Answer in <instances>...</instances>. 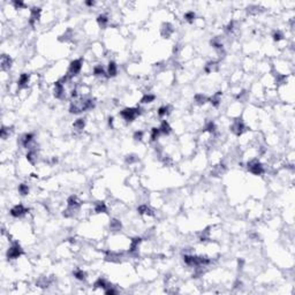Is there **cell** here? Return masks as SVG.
Here are the masks:
<instances>
[{
    "instance_id": "484cf974",
    "label": "cell",
    "mask_w": 295,
    "mask_h": 295,
    "mask_svg": "<svg viewBox=\"0 0 295 295\" xmlns=\"http://www.w3.org/2000/svg\"><path fill=\"white\" fill-rule=\"evenodd\" d=\"M159 135H160V129L159 128H152V130H151V140L156 141L159 137Z\"/></svg>"
},
{
    "instance_id": "9a60e30c",
    "label": "cell",
    "mask_w": 295,
    "mask_h": 295,
    "mask_svg": "<svg viewBox=\"0 0 295 295\" xmlns=\"http://www.w3.org/2000/svg\"><path fill=\"white\" fill-rule=\"evenodd\" d=\"M160 133H163V134H165V135H169V133H171V126L169 125V122L167 121H163L161 122V126H160Z\"/></svg>"
},
{
    "instance_id": "52a82bcc",
    "label": "cell",
    "mask_w": 295,
    "mask_h": 295,
    "mask_svg": "<svg viewBox=\"0 0 295 295\" xmlns=\"http://www.w3.org/2000/svg\"><path fill=\"white\" fill-rule=\"evenodd\" d=\"M29 80H30V76H29L28 74H25V73L21 74L20 77H19V81H17V85H19L20 88H24V86L28 85Z\"/></svg>"
},
{
    "instance_id": "3957f363",
    "label": "cell",
    "mask_w": 295,
    "mask_h": 295,
    "mask_svg": "<svg viewBox=\"0 0 295 295\" xmlns=\"http://www.w3.org/2000/svg\"><path fill=\"white\" fill-rule=\"evenodd\" d=\"M21 255H22V249L17 243H14L11 248L8 249V251H7V257H8L9 259L19 258Z\"/></svg>"
},
{
    "instance_id": "2e32d148",
    "label": "cell",
    "mask_w": 295,
    "mask_h": 295,
    "mask_svg": "<svg viewBox=\"0 0 295 295\" xmlns=\"http://www.w3.org/2000/svg\"><path fill=\"white\" fill-rule=\"evenodd\" d=\"M27 159H28L29 163L35 164L36 160H37V152H36L35 150H30V151L27 153Z\"/></svg>"
},
{
    "instance_id": "f1b7e54d",
    "label": "cell",
    "mask_w": 295,
    "mask_h": 295,
    "mask_svg": "<svg viewBox=\"0 0 295 295\" xmlns=\"http://www.w3.org/2000/svg\"><path fill=\"white\" fill-rule=\"evenodd\" d=\"M185 19L187 20L188 22H194L195 20V13L194 12H188L185 14Z\"/></svg>"
},
{
    "instance_id": "7402d4cb",
    "label": "cell",
    "mask_w": 295,
    "mask_h": 295,
    "mask_svg": "<svg viewBox=\"0 0 295 295\" xmlns=\"http://www.w3.org/2000/svg\"><path fill=\"white\" fill-rule=\"evenodd\" d=\"M19 193L21 194V195H28L29 194V187H28V185H25V183H21V185H19Z\"/></svg>"
},
{
    "instance_id": "ba28073f",
    "label": "cell",
    "mask_w": 295,
    "mask_h": 295,
    "mask_svg": "<svg viewBox=\"0 0 295 295\" xmlns=\"http://www.w3.org/2000/svg\"><path fill=\"white\" fill-rule=\"evenodd\" d=\"M11 66H12V59L8 57V55L4 54V55L1 57V68H2L4 70H6V69H9Z\"/></svg>"
},
{
    "instance_id": "d6986e66",
    "label": "cell",
    "mask_w": 295,
    "mask_h": 295,
    "mask_svg": "<svg viewBox=\"0 0 295 295\" xmlns=\"http://www.w3.org/2000/svg\"><path fill=\"white\" fill-rule=\"evenodd\" d=\"M95 286L96 287H98V288H104V289H106L107 287H111V286H108V285H107L105 279H102V278H99V279L96 281Z\"/></svg>"
},
{
    "instance_id": "83f0119b",
    "label": "cell",
    "mask_w": 295,
    "mask_h": 295,
    "mask_svg": "<svg viewBox=\"0 0 295 295\" xmlns=\"http://www.w3.org/2000/svg\"><path fill=\"white\" fill-rule=\"evenodd\" d=\"M172 31H173V29L171 28V25H169V24H165V25H164V28H163V35H164V36L169 37V33H171Z\"/></svg>"
},
{
    "instance_id": "cb8c5ba5",
    "label": "cell",
    "mask_w": 295,
    "mask_h": 295,
    "mask_svg": "<svg viewBox=\"0 0 295 295\" xmlns=\"http://www.w3.org/2000/svg\"><path fill=\"white\" fill-rule=\"evenodd\" d=\"M94 74H95L96 76H104L105 72H104V69H103L102 66H96L95 68H94Z\"/></svg>"
},
{
    "instance_id": "603a6c76",
    "label": "cell",
    "mask_w": 295,
    "mask_h": 295,
    "mask_svg": "<svg viewBox=\"0 0 295 295\" xmlns=\"http://www.w3.org/2000/svg\"><path fill=\"white\" fill-rule=\"evenodd\" d=\"M74 128L77 129V130H82L84 128V120L83 119H77L75 122H74Z\"/></svg>"
},
{
    "instance_id": "f546056e",
    "label": "cell",
    "mask_w": 295,
    "mask_h": 295,
    "mask_svg": "<svg viewBox=\"0 0 295 295\" xmlns=\"http://www.w3.org/2000/svg\"><path fill=\"white\" fill-rule=\"evenodd\" d=\"M195 99H196V102H197L198 104H204V103L208 100V98L203 95H196L195 96Z\"/></svg>"
},
{
    "instance_id": "4316f807",
    "label": "cell",
    "mask_w": 295,
    "mask_h": 295,
    "mask_svg": "<svg viewBox=\"0 0 295 295\" xmlns=\"http://www.w3.org/2000/svg\"><path fill=\"white\" fill-rule=\"evenodd\" d=\"M155 96L153 95H145L143 98H142V103H144V104H147V103H151V102H153L155 100Z\"/></svg>"
},
{
    "instance_id": "5b68a950",
    "label": "cell",
    "mask_w": 295,
    "mask_h": 295,
    "mask_svg": "<svg viewBox=\"0 0 295 295\" xmlns=\"http://www.w3.org/2000/svg\"><path fill=\"white\" fill-rule=\"evenodd\" d=\"M27 212H28V210L22 204H17L11 210V216L14 217V218H20L22 216H24Z\"/></svg>"
},
{
    "instance_id": "30bf717a",
    "label": "cell",
    "mask_w": 295,
    "mask_h": 295,
    "mask_svg": "<svg viewBox=\"0 0 295 295\" xmlns=\"http://www.w3.org/2000/svg\"><path fill=\"white\" fill-rule=\"evenodd\" d=\"M31 15H30V24H33L36 21H38V19H39V16H41V8H32L31 11Z\"/></svg>"
},
{
    "instance_id": "e575fe53",
    "label": "cell",
    "mask_w": 295,
    "mask_h": 295,
    "mask_svg": "<svg viewBox=\"0 0 295 295\" xmlns=\"http://www.w3.org/2000/svg\"><path fill=\"white\" fill-rule=\"evenodd\" d=\"M14 6H15L16 8H22V7H24L25 5H24V2H22V1H14Z\"/></svg>"
},
{
    "instance_id": "44dd1931",
    "label": "cell",
    "mask_w": 295,
    "mask_h": 295,
    "mask_svg": "<svg viewBox=\"0 0 295 295\" xmlns=\"http://www.w3.org/2000/svg\"><path fill=\"white\" fill-rule=\"evenodd\" d=\"M169 106H161V107L158 110V112H157V113H158V116L159 118H164L165 116H167L169 112Z\"/></svg>"
},
{
    "instance_id": "d6a6232c",
    "label": "cell",
    "mask_w": 295,
    "mask_h": 295,
    "mask_svg": "<svg viewBox=\"0 0 295 295\" xmlns=\"http://www.w3.org/2000/svg\"><path fill=\"white\" fill-rule=\"evenodd\" d=\"M9 128H5V127H2V129H1V137L5 140L6 137H7V135L9 134V130H8Z\"/></svg>"
},
{
    "instance_id": "e0dca14e",
    "label": "cell",
    "mask_w": 295,
    "mask_h": 295,
    "mask_svg": "<svg viewBox=\"0 0 295 295\" xmlns=\"http://www.w3.org/2000/svg\"><path fill=\"white\" fill-rule=\"evenodd\" d=\"M97 22H98V24L102 27V28H104L107 25V23H108V17L106 16V15H99L98 16V19H97Z\"/></svg>"
},
{
    "instance_id": "8fae6325",
    "label": "cell",
    "mask_w": 295,
    "mask_h": 295,
    "mask_svg": "<svg viewBox=\"0 0 295 295\" xmlns=\"http://www.w3.org/2000/svg\"><path fill=\"white\" fill-rule=\"evenodd\" d=\"M32 141H33V134H30V133L25 134L24 136L22 137V145L24 148H28Z\"/></svg>"
},
{
    "instance_id": "ac0fdd59",
    "label": "cell",
    "mask_w": 295,
    "mask_h": 295,
    "mask_svg": "<svg viewBox=\"0 0 295 295\" xmlns=\"http://www.w3.org/2000/svg\"><path fill=\"white\" fill-rule=\"evenodd\" d=\"M220 96H221V92H217L216 95L212 96V97L210 98L211 104H212L213 106H218V105H219V103H220Z\"/></svg>"
},
{
    "instance_id": "4dcf8cb0",
    "label": "cell",
    "mask_w": 295,
    "mask_h": 295,
    "mask_svg": "<svg viewBox=\"0 0 295 295\" xmlns=\"http://www.w3.org/2000/svg\"><path fill=\"white\" fill-rule=\"evenodd\" d=\"M205 129H206L209 133H214V132H216V125H214L212 121H210V122L206 125Z\"/></svg>"
},
{
    "instance_id": "277c9868",
    "label": "cell",
    "mask_w": 295,
    "mask_h": 295,
    "mask_svg": "<svg viewBox=\"0 0 295 295\" xmlns=\"http://www.w3.org/2000/svg\"><path fill=\"white\" fill-rule=\"evenodd\" d=\"M81 69H82V60L81 59H76V60H74L72 61L70 63V66H69V75H77V74L81 72Z\"/></svg>"
},
{
    "instance_id": "836d02e7",
    "label": "cell",
    "mask_w": 295,
    "mask_h": 295,
    "mask_svg": "<svg viewBox=\"0 0 295 295\" xmlns=\"http://www.w3.org/2000/svg\"><path fill=\"white\" fill-rule=\"evenodd\" d=\"M142 137H143V132H136L135 134H134V138L136 140V141H141L142 140Z\"/></svg>"
},
{
    "instance_id": "8992f818",
    "label": "cell",
    "mask_w": 295,
    "mask_h": 295,
    "mask_svg": "<svg viewBox=\"0 0 295 295\" xmlns=\"http://www.w3.org/2000/svg\"><path fill=\"white\" fill-rule=\"evenodd\" d=\"M63 94H65V86H63V83H61L60 81L55 82L54 84V96L57 98H62Z\"/></svg>"
},
{
    "instance_id": "6da1fadb",
    "label": "cell",
    "mask_w": 295,
    "mask_h": 295,
    "mask_svg": "<svg viewBox=\"0 0 295 295\" xmlns=\"http://www.w3.org/2000/svg\"><path fill=\"white\" fill-rule=\"evenodd\" d=\"M141 114V110L140 108H126L124 111H121L120 116L124 118V120H126L128 122L133 121L136 119L137 116Z\"/></svg>"
},
{
    "instance_id": "ffe728a7",
    "label": "cell",
    "mask_w": 295,
    "mask_h": 295,
    "mask_svg": "<svg viewBox=\"0 0 295 295\" xmlns=\"http://www.w3.org/2000/svg\"><path fill=\"white\" fill-rule=\"evenodd\" d=\"M74 277L76 278V279H78V280H84L85 277H86V273H85L83 270H76L75 272H74Z\"/></svg>"
},
{
    "instance_id": "5bb4252c",
    "label": "cell",
    "mask_w": 295,
    "mask_h": 295,
    "mask_svg": "<svg viewBox=\"0 0 295 295\" xmlns=\"http://www.w3.org/2000/svg\"><path fill=\"white\" fill-rule=\"evenodd\" d=\"M138 212L141 213V214H147V216H151V214H153V212H152V210L148 206V205H141V206H138Z\"/></svg>"
},
{
    "instance_id": "9c48e42d",
    "label": "cell",
    "mask_w": 295,
    "mask_h": 295,
    "mask_svg": "<svg viewBox=\"0 0 295 295\" xmlns=\"http://www.w3.org/2000/svg\"><path fill=\"white\" fill-rule=\"evenodd\" d=\"M232 130L236 135H241L244 130V125L241 121H235V124L232 126Z\"/></svg>"
},
{
    "instance_id": "7c38bea8",
    "label": "cell",
    "mask_w": 295,
    "mask_h": 295,
    "mask_svg": "<svg viewBox=\"0 0 295 295\" xmlns=\"http://www.w3.org/2000/svg\"><path fill=\"white\" fill-rule=\"evenodd\" d=\"M106 211H107V208H106V204L104 202H98V203H96L95 212H97V213H104Z\"/></svg>"
},
{
    "instance_id": "1f68e13d",
    "label": "cell",
    "mask_w": 295,
    "mask_h": 295,
    "mask_svg": "<svg viewBox=\"0 0 295 295\" xmlns=\"http://www.w3.org/2000/svg\"><path fill=\"white\" fill-rule=\"evenodd\" d=\"M283 37H284V36H283V33H281V32H279V31H278V32H274V35H273V39H274V41L279 42V41H281V39H283Z\"/></svg>"
},
{
    "instance_id": "4fadbf2b",
    "label": "cell",
    "mask_w": 295,
    "mask_h": 295,
    "mask_svg": "<svg viewBox=\"0 0 295 295\" xmlns=\"http://www.w3.org/2000/svg\"><path fill=\"white\" fill-rule=\"evenodd\" d=\"M118 73V67H116V62H110L108 63V69H107V74L108 76H116Z\"/></svg>"
},
{
    "instance_id": "d4e9b609",
    "label": "cell",
    "mask_w": 295,
    "mask_h": 295,
    "mask_svg": "<svg viewBox=\"0 0 295 295\" xmlns=\"http://www.w3.org/2000/svg\"><path fill=\"white\" fill-rule=\"evenodd\" d=\"M110 226H111L112 231H120V228H121V224H120V221L118 220H112Z\"/></svg>"
},
{
    "instance_id": "7a4b0ae2",
    "label": "cell",
    "mask_w": 295,
    "mask_h": 295,
    "mask_svg": "<svg viewBox=\"0 0 295 295\" xmlns=\"http://www.w3.org/2000/svg\"><path fill=\"white\" fill-rule=\"evenodd\" d=\"M248 169H249L253 174H255V175H261V174L264 172L263 165H262L259 161H257V160H254L251 163H249V164H248Z\"/></svg>"
}]
</instances>
